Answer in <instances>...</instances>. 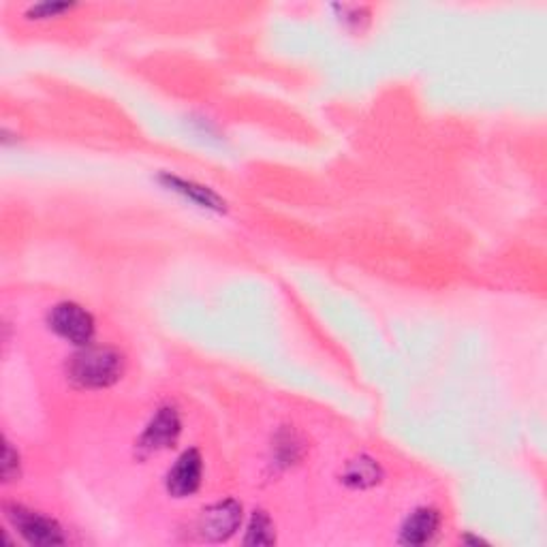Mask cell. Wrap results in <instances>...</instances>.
<instances>
[{
    "label": "cell",
    "instance_id": "12",
    "mask_svg": "<svg viewBox=\"0 0 547 547\" xmlns=\"http://www.w3.org/2000/svg\"><path fill=\"white\" fill-rule=\"evenodd\" d=\"M20 477V456L18 451L11 447L9 441H5V451H3V481L11 483Z\"/></svg>",
    "mask_w": 547,
    "mask_h": 547
},
{
    "label": "cell",
    "instance_id": "2",
    "mask_svg": "<svg viewBox=\"0 0 547 547\" xmlns=\"http://www.w3.org/2000/svg\"><path fill=\"white\" fill-rule=\"evenodd\" d=\"M5 515L11 526L30 545H62L67 541L65 535H62V528L39 511H33L24 505H5Z\"/></svg>",
    "mask_w": 547,
    "mask_h": 547
},
{
    "label": "cell",
    "instance_id": "9",
    "mask_svg": "<svg viewBox=\"0 0 547 547\" xmlns=\"http://www.w3.org/2000/svg\"><path fill=\"white\" fill-rule=\"evenodd\" d=\"M276 541L274 535V524L270 520V515L265 511H255L253 520L248 524L246 530V545H272Z\"/></svg>",
    "mask_w": 547,
    "mask_h": 547
},
{
    "label": "cell",
    "instance_id": "1",
    "mask_svg": "<svg viewBox=\"0 0 547 547\" xmlns=\"http://www.w3.org/2000/svg\"><path fill=\"white\" fill-rule=\"evenodd\" d=\"M124 366V355L116 349L84 347L69 359L67 377L80 389H105L122 379Z\"/></svg>",
    "mask_w": 547,
    "mask_h": 547
},
{
    "label": "cell",
    "instance_id": "5",
    "mask_svg": "<svg viewBox=\"0 0 547 547\" xmlns=\"http://www.w3.org/2000/svg\"><path fill=\"white\" fill-rule=\"evenodd\" d=\"M242 520V507L236 500H221V503L210 505L201 511L199 533L208 541H227L236 533Z\"/></svg>",
    "mask_w": 547,
    "mask_h": 547
},
{
    "label": "cell",
    "instance_id": "8",
    "mask_svg": "<svg viewBox=\"0 0 547 547\" xmlns=\"http://www.w3.org/2000/svg\"><path fill=\"white\" fill-rule=\"evenodd\" d=\"M161 180L169 191H174V193L182 195L184 199L197 203V206L206 208V210L225 212V199H221V195H216L212 189H208V186H201V184H195L191 180H184V178L171 176V174H165Z\"/></svg>",
    "mask_w": 547,
    "mask_h": 547
},
{
    "label": "cell",
    "instance_id": "10",
    "mask_svg": "<svg viewBox=\"0 0 547 547\" xmlns=\"http://www.w3.org/2000/svg\"><path fill=\"white\" fill-rule=\"evenodd\" d=\"M377 477H379V468L370 460H359L351 464L347 473V481L353 483V486H372L374 481H379Z\"/></svg>",
    "mask_w": 547,
    "mask_h": 547
},
{
    "label": "cell",
    "instance_id": "7",
    "mask_svg": "<svg viewBox=\"0 0 547 547\" xmlns=\"http://www.w3.org/2000/svg\"><path fill=\"white\" fill-rule=\"evenodd\" d=\"M441 526V515L432 507H421L415 513L409 515V520L404 522L400 541L404 545H424L434 539V535L439 533Z\"/></svg>",
    "mask_w": 547,
    "mask_h": 547
},
{
    "label": "cell",
    "instance_id": "3",
    "mask_svg": "<svg viewBox=\"0 0 547 547\" xmlns=\"http://www.w3.org/2000/svg\"><path fill=\"white\" fill-rule=\"evenodd\" d=\"M48 323L56 336L77 347H88L97 330L95 319H92L90 312L84 306L73 302L56 304L50 312Z\"/></svg>",
    "mask_w": 547,
    "mask_h": 547
},
{
    "label": "cell",
    "instance_id": "11",
    "mask_svg": "<svg viewBox=\"0 0 547 547\" xmlns=\"http://www.w3.org/2000/svg\"><path fill=\"white\" fill-rule=\"evenodd\" d=\"M71 3H39L28 9V18L30 20H45V18H58L65 11H71Z\"/></svg>",
    "mask_w": 547,
    "mask_h": 547
},
{
    "label": "cell",
    "instance_id": "6",
    "mask_svg": "<svg viewBox=\"0 0 547 547\" xmlns=\"http://www.w3.org/2000/svg\"><path fill=\"white\" fill-rule=\"evenodd\" d=\"M203 475V460L197 449L184 451L167 473V492L176 498H186L199 490Z\"/></svg>",
    "mask_w": 547,
    "mask_h": 547
},
{
    "label": "cell",
    "instance_id": "4",
    "mask_svg": "<svg viewBox=\"0 0 547 547\" xmlns=\"http://www.w3.org/2000/svg\"><path fill=\"white\" fill-rule=\"evenodd\" d=\"M180 430L182 421L178 411L171 409V406H163V409H159V413L150 419V424L146 426L142 436H139L137 449L144 453L165 451L178 441Z\"/></svg>",
    "mask_w": 547,
    "mask_h": 547
}]
</instances>
